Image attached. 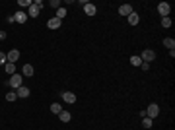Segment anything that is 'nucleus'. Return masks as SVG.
<instances>
[{"label":"nucleus","mask_w":175,"mask_h":130,"mask_svg":"<svg viewBox=\"0 0 175 130\" xmlns=\"http://www.w3.org/2000/svg\"><path fill=\"white\" fill-rule=\"evenodd\" d=\"M119 14H121V16H130V14H132V6H130V4L119 6Z\"/></svg>","instance_id":"7"},{"label":"nucleus","mask_w":175,"mask_h":130,"mask_svg":"<svg viewBox=\"0 0 175 130\" xmlns=\"http://www.w3.org/2000/svg\"><path fill=\"white\" fill-rule=\"evenodd\" d=\"M56 18L58 20H64V18H66V8H58L56 10Z\"/></svg>","instance_id":"19"},{"label":"nucleus","mask_w":175,"mask_h":130,"mask_svg":"<svg viewBox=\"0 0 175 130\" xmlns=\"http://www.w3.org/2000/svg\"><path fill=\"white\" fill-rule=\"evenodd\" d=\"M16 95H18V99H24V97L29 95V89L25 88V85H20V88L16 89Z\"/></svg>","instance_id":"9"},{"label":"nucleus","mask_w":175,"mask_h":130,"mask_svg":"<svg viewBox=\"0 0 175 130\" xmlns=\"http://www.w3.org/2000/svg\"><path fill=\"white\" fill-rule=\"evenodd\" d=\"M61 24H62V20H58V18H51V20L47 21V27H49V29H58V27H61Z\"/></svg>","instance_id":"5"},{"label":"nucleus","mask_w":175,"mask_h":130,"mask_svg":"<svg viewBox=\"0 0 175 130\" xmlns=\"http://www.w3.org/2000/svg\"><path fill=\"white\" fill-rule=\"evenodd\" d=\"M58 119H61L62 122H68L70 120V113L68 111H61V113H58Z\"/></svg>","instance_id":"17"},{"label":"nucleus","mask_w":175,"mask_h":130,"mask_svg":"<svg viewBox=\"0 0 175 130\" xmlns=\"http://www.w3.org/2000/svg\"><path fill=\"white\" fill-rule=\"evenodd\" d=\"M140 68H142V70H150V64H148V62H142Z\"/></svg>","instance_id":"26"},{"label":"nucleus","mask_w":175,"mask_h":130,"mask_svg":"<svg viewBox=\"0 0 175 130\" xmlns=\"http://www.w3.org/2000/svg\"><path fill=\"white\" fill-rule=\"evenodd\" d=\"M158 115H159V107H158L156 103L148 105V109H146V117H150V119H156Z\"/></svg>","instance_id":"3"},{"label":"nucleus","mask_w":175,"mask_h":130,"mask_svg":"<svg viewBox=\"0 0 175 130\" xmlns=\"http://www.w3.org/2000/svg\"><path fill=\"white\" fill-rule=\"evenodd\" d=\"M8 85H12L14 89H18L20 85H21V74H12V76H10V82H8Z\"/></svg>","instance_id":"4"},{"label":"nucleus","mask_w":175,"mask_h":130,"mask_svg":"<svg viewBox=\"0 0 175 130\" xmlns=\"http://www.w3.org/2000/svg\"><path fill=\"white\" fill-rule=\"evenodd\" d=\"M84 12L88 14V16H96V12H97V8H96V6H93L92 2H88V4L84 6Z\"/></svg>","instance_id":"10"},{"label":"nucleus","mask_w":175,"mask_h":130,"mask_svg":"<svg viewBox=\"0 0 175 130\" xmlns=\"http://www.w3.org/2000/svg\"><path fill=\"white\" fill-rule=\"evenodd\" d=\"M37 16H39V8L35 4H31L27 8V18H37Z\"/></svg>","instance_id":"11"},{"label":"nucleus","mask_w":175,"mask_h":130,"mask_svg":"<svg viewBox=\"0 0 175 130\" xmlns=\"http://www.w3.org/2000/svg\"><path fill=\"white\" fill-rule=\"evenodd\" d=\"M6 39V31H0V41H4Z\"/></svg>","instance_id":"27"},{"label":"nucleus","mask_w":175,"mask_h":130,"mask_svg":"<svg viewBox=\"0 0 175 130\" xmlns=\"http://www.w3.org/2000/svg\"><path fill=\"white\" fill-rule=\"evenodd\" d=\"M162 25L164 27H171V18H162Z\"/></svg>","instance_id":"24"},{"label":"nucleus","mask_w":175,"mask_h":130,"mask_svg":"<svg viewBox=\"0 0 175 130\" xmlns=\"http://www.w3.org/2000/svg\"><path fill=\"white\" fill-rule=\"evenodd\" d=\"M14 21H16V24H25V21H27V14L25 12H16Z\"/></svg>","instance_id":"8"},{"label":"nucleus","mask_w":175,"mask_h":130,"mask_svg":"<svg viewBox=\"0 0 175 130\" xmlns=\"http://www.w3.org/2000/svg\"><path fill=\"white\" fill-rule=\"evenodd\" d=\"M18 95H16V91H10V93H6V101H16Z\"/></svg>","instance_id":"21"},{"label":"nucleus","mask_w":175,"mask_h":130,"mask_svg":"<svg viewBox=\"0 0 175 130\" xmlns=\"http://www.w3.org/2000/svg\"><path fill=\"white\" fill-rule=\"evenodd\" d=\"M130 64H132V66H140V64H142L140 56H130Z\"/></svg>","instance_id":"20"},{"label":"nucleus","mask_w":175,"mask_h":130,"mask_svg":"<svg viewBox=\"0 0 175 130\" xmlns=\"http://www.w3.org/2000/svg\"><path fill=\"white\" fill-rule=\"evenodd\" d=\"M4 70L8 72L10 76H12V74H16V64H12V62H6V64H4Z\"/></svg>","instance_id":"14"},{"label":"nucleus","mask_w":175,"mask_h":130,"mask_svg":"<svg viewBox=\"0 0 175 130\" xmlns=\"http://www.w3.org/2000/svg\"><path fill=\"white\" fill-rule=\"evenodd\" d=\"M158 12H159V16H162V18H169L171 6L167 4V2H159V6H158Z\"/></svg>","instance_id":"2"},{"label":"nucleus","mask_w":175,"mask_h":130,"mask_svg":"<svg viewBox=\"0 0 175 130\" xmlns=\"http://www.w3.org/2000/svg\"><path fill=\"white\" fill-rule=\"evenodd\" d=\"M62 99L66 101V103H74V101H76V95H74L72 91H64V93H62Z\"/></svg>","instance_id":"12"},{"label":"nucleus","mask_w":175,"mask_h":130,"mask_svg":"<svg viewBox=\"0 0 175 130\" xmlns=\"http://www.w3.org/2000/svg\"><path fill=\"white\" fill-rule=\"evenodd\" d=\"M127 18H128V24H130V25H136V24H138V14H136V12H132V14H130V16H127Z\"/></svg>","instance_id":"16"},{"label":"nucleus","mask_w":175,"mask_h":130,"mask_svg":"<svg viewBox=\"0 0 175 130\" xmlns=\"http://www.w3.org/2000/svg\"><path fill=\"white\" fill-rule=\"evenodd\" d=\"M142 126L144 128H152V119L150 117H142Z\"/></svg>","instance_id":"18"},{"label":"nucleus","mask_w":175,"mask_h":130,"mask_svg":"<svg viewBox=\"0 0 175 130\" xmlns=\"http://www.w3.org/2000/svg\"><path fill=\"white\" fill-rule=\"evenodd\" d=\"M140 60H142V62H148V64H150L152 60H156V53H154V50H152V49H146L144 53L140 54Z\"/></svg>","instance_id":"1"},{"label":"nucleus","mask_w":175,"mask_h":130,"mask_svg":"<svg viewBox=\"0 0 175 130\" xmlns=\"http://www.w3.org/2000/svg\"><path fill=\"white\" fill-rule=\"evenodd\" d=\"M164 45L169 49V50H173V49H175V41H173L171 37H165V39H164Z\"/></svg>","instance_id":"15"},{"label":"nucleus","mask_w":175,"mask_h":130,"mask_svg":"<svg viewBox=\"0 0 175 130\" xmlns=\"http://www.w3.org/2000/svg\"><path fill=\"white\" fill-rule=\"evenodd\" d=\"M51 111H53V113H56V115H58V113H61V111H62V107H61V105H58V103H53V105H51Z\"/></svg>","instance_id":"22"},{"label":"nucleus","mask_w":175,"mask_h":130,"mask_svg":"<svg viewBox=\"0 0 175 130\" xmlns=\"http://www.w3.org/2000/svg\"><path fill=\"white\" fill-rule=\"evenodd\" d=\"M6 58H8V62L16 64V62H18V58H20V50H16V49H14V50H10V53L6 54Z\"/></svg>","instance_id":"6"},{"label":"nucleus","mask_w":175,"mask_h":130,"mask_svg":"<svg viewBox=\"0 0 175 130\" xmlns=\"http://www.w3.org/2000/svg\"><path fill=\"white\" fill-rule=\"evenodd\" d=\"M6 62H8V58H6V54H4V53H0V66H4Z\"/></svg>","instance_id":"25"},{"label":"nucleus","mask_w":175,"mask_h":130,"mask_svg":"<svg viewBox=\"0 0 175 130\" xmlns=\"http://www.w3.org/2000/svg\"><path fill=\"white\" fill-rule=\"evenodd\" d=\"M33 66H31V64H25V66H24V70H21V76H33Z\"/></svg>","instance_id":"13"},{"label":"nucleus","mask_w":175,"mask_h":130,"mask_svg":"<svg viewBox=\"0 0 175 130\" xmlns=\"http://www.w3.org/2000/svg\"><path fill=\"white\" fill-rule=\"evenodd\" d=\"M31 4H33L31 0H18V6H24V8H25V6L29 8V6H31Z\"/></svg>","instance_id":"23"}]
</instances>
